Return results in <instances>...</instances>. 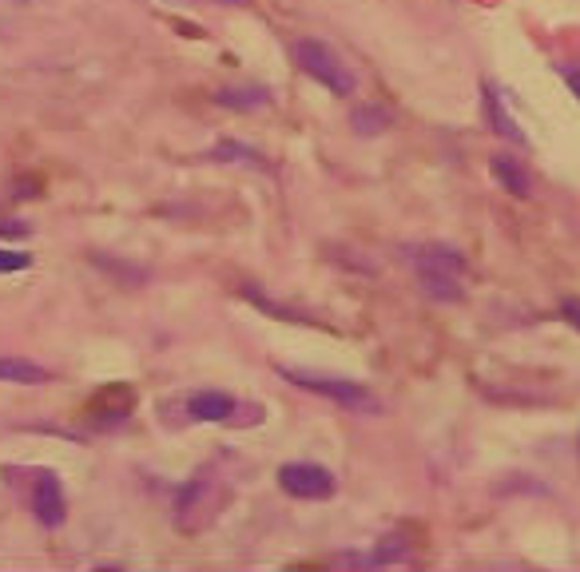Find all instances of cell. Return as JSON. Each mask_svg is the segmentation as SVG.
I'll return each mask as SVG.
<instances>
[{"mask_svg": "<svg viewBox=\"0 0 580 572\" xmlns=\"http://www.w3.org/2000/svg\"><path fill=\"white\" fill-rule=\"evenodd\" d=\"M211 159H220V164H227V159H235V164L242 167H259V171H267V159L259 152H251V147H242V143H220V147H211Z\"/></svg>", "mask_w": 580, "mask_h": 572, "instance_id": "cell-11", "label": "cell"}, {"mask_svg": "<svg viewBox=\"0 0 580 572\" xmlns=\"http://www.w3.org/2000/svg\"><path fill=\"white\" fill-rule=\"evenodd\" d=\"M482 96H485V116H489V128L501 140H509V143H517V147H525V132H521V123L509 116V108H505V99H501V92L493 88V84H482Z\"/></svg>", "mask_w": 580, "mask_h": 572, "instance_id": "cell-7", "label": "cell"}, {"mask_svg": "<svg viewBox=\"0 0 580 572\" xmlns=\"http://www.w3.org/2000/svg\"><path fill=\"white\" fill-rule=\"evenodd\" d=\"M211 4H247V0H211Z\"/></svg>", "mask_w": 580, "mask_h": 572, "instance_id": "cell-17", "label": "cell"}, {"mask_svg": "<svg viewBox=\"0 0 580 572\" xmlns=\"http://www.w3.org/2000/svg\"><path fill=\"white\" fill-rule=\"evenodd\" d=\"M560 76H565V84H569V88L580 96V72H577V68H569V64H565V68H560Z\"/></svg>", "mask_w": 580, "mask_h": 572, "instance_id": "cell-15", "label": "cell"}, {"mask_svg": "<svg viewBox=\"0 0 580 572\" xmlns=\"http://www.w3.org/2000/svg\"><path fill=\"white\" fill-rule=\"evenodd\" d=\"M489 167H493V179H497L509 195H517V199L533 195V176H529V167L521 164V159H513V155L501 152V155H493Z\"/></svg>", "mask_w": 580, "mask_h": 572, "instance_id": "cell-8", "label": "cell"}, {"mask_svg": "<svg viewBox=\"0 0 580 572\" xmlns=\"http://www.w3.org/2000/svg\"><path fill=\"white\" fill-rule=\"evenodd\" d=\"M560 314L572 322V331H580V298H565V302H560Z\"/></svg>", "mask_w": 580, "mask_h": 572, "instance_id": "cell-14", "label": "cell"}, {"mask_svg": "<svg viewBox=\"0 0 580 572\" xmlns=\"http://www.w3.org/2000/svg\"><path fill=\"white\" fill-rule=\"evenodd\" d=\"M279 378L298 385V390H307V394L327 397V402H334V406H342V409H354V414H378V409H382V402H378L362 382H354V378L295 370V366H279Z\"/></svg>", "mask_w": 580, "mask_h": 572, "instance_id": "cell-2", "label": "cell"}, {"mask_svg": "<svg viewBox=\"0 0 580 572\" xmlns=\"http://www.w3.org/2000/svg\"><path fill=\"white\" fill-rule=\"evenodd\" d=\"M417 283L434 302H461L465 298V254L449 242H422L414 247Z\"/></svg>", "mask_w": 580, "mask_h": 572, "instance_id": "cell-1", "label": "cell"}, {"mask_svg": "<svg viewBox=\"0 0 580 572\" xmlns=\"http://www.w3.org/2000/svg\"><path fill=\"white\" fill-rule=\"evenodd\" d=\"M24 231H28V227H24V223H16V219H9L4 227H0V235H24Z\"/></svg>", "mask_w": 580, "mask_h": 572, "instance_id": "cell-16", "label": "cell"}, {"mask_svg": "<svg viewBox=\"0 0 580 572\" xmlns=\"http://www.w3.org/2000/svg\"><path fill=\"white\" fill-rule=\"evenodd\" d=\"M64 485H60V477L52 474V469H40L33 481V513L36 521L45 528H56L64 525Z\"/></svg>", "mask_w": 580, "mask_h": 572, "instance_id": "cell-5", "label": "cell"}, {"mask_svg": "<svg viewBox=\"0 0 580 572\" xmlns=\"http://www.w3.org/2000/svg\"><path fill=\"white\" fill-rule=\"evenodd\" d=\"M48 370L40 362H28V358H16V354H0V382H24V385H40L48 382Z\"/></svg>", "mask_w": 580, "mask_h": 572, "instance_id": "cell-10", "label": "cell"}, {"mask_svg": "<svg viewBox=\"0 0 580 572\" xmlns=\"http://www.w3.org/2000/svg\"><path fill=\"white\" fill-rule=\"evenodd\" d=\"M279 485L291 497H298V501H330L334 489H339V481H334V474H330L327 465H315V462L279 465Z\"/></svg>", "mask_w": 580, "mask_h": 572, "instance_id": "cell-4", "label": "cell"}, {"mask_svg": "<svg viewBox=\"0 0 580 572\" xmlns=\"http://www.w3.org/2000/svg\"><path fill=\"white\" fill-rule=\"evenodd\" d=\"M291 56H295V64L303 68L310 80H318V84H322L327 92H334V96L346 99V96H354V88H358V80H354V72L346 68V60H342L327 40H318V36H303V40H295Z\"/></svg>", "mask_w": 580, "mask_h": 572, "instance_id": "cell-3", "label": "cell"}, {"mask_svg": "<svg viewBox=\"0 0 580 572\" xmlns=\"http://www.w3.org/2000/svg\"><path fill=\"white\" fill-rule=\"evenodd\" d=\"M235 397L223 394V390H196L187 397V414L196 421H230L235 418Z\"/></svg>", "mask_w": 580, "mask_h": 572, "instance_id": "cell-6", "label": "cell"}, {"mask_svg": "<svg viewBox=\"0 0 580 572\" xmlns=\"http://www.w3.org/2000/svg\"><path fill=\"white\" fill-rule=\"evenodd\" d=\"M33 266V254L28 251H4L0 247V275H9V271H28Z\"/></svg>", "mask_w": 580, "mask_h": 572, "instance_id": "cell-13", "label": "cell"}, {"mask_svg": "<svg viewBox=\"0 0 580 572\" xmlns=\"http://www.w3.org/2000/svg\"><path fill=\"white\" fill-rule=\"evenodd\" d=\"M215 104L230 111H259L271 104V92L259 88V84H235V88H220L215 92Z\"/></svg>", "mask_w": 580, "mask_h": 572, "instance_id": "cell-9", "label": "cell"}, {"mask_svg": "<svg viewBox=\"0 0 580 572\" xmlns=\"http://www.w3.org/2000/svg\"><path fill=\"white\" fill-rule=\"evenodd\" d=\"M390 123V111L382 108H358L354 111V128H358L362 135H378Z\"/></svg>", "mask_w": 580, "mask_h": 572, "instance_id": "cell-12", "label": "cell"}]
</instances>
